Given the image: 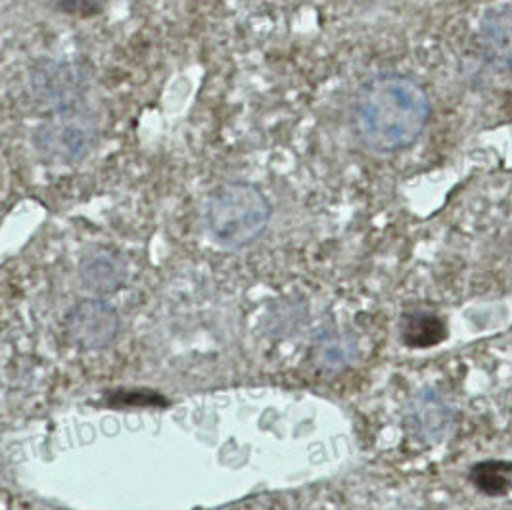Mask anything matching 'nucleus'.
Here are the masks:
<instances>
[{
    "mask_svg": "<svg viewBox=\"0 0 512 510\" xmlns=\"http://www.w3.org/2000/svg\"><path fill=\"white\" fill-rule=\"evenodd\" d=\"M409 420L419 438L428 441L440 440L449 428V409L434 392L419 395L411 407Z\"/></svg>",
    "mask_w": 512,
    "mask_h": 510,
    "instance_id": "6e6552de",
    "label": "nucleus"
},
{
    "mask_svg": "<svg viewBox=\"0 0 512 510\" xmlns=\"http://www.w3.org/2000/svg\"><path fill=\"white\" fill-rule=\"evenodd\" d=\"M480 47L497 70H512V4L488 12L480 24Z\"/></svg>",
    "mask_w": 512,
    "mask_h": 510,
    "instance_id": "0eeeda50",
    "label": "nucleus"
},
{
    "mask_svg": "<svg viewBox=\"0 0 512 510\" xmlns=\"http://www.w3.org/2000/svg\"><path fill=\"white\" fill-rule=\"evenodd\" d=\"M348 359H351V348H348V342L330 340V344L326 346L325 355H323V361H325L326 365L340 367Z\"/></svg>",
    "mask_w": 512,
    "mask_h": 510,
    "instance_id": "9b49d317",
    "label": "nucleus"
},
{
    "mask_svg": "<svg viewBox=\"0 0 512 510\" xmlns=\"http://www.w3.org/2000/svg\"><path fill=\"white\" fill-rule=\"evenodd\" d=\"M98 139V121L91 110L77 106L54 112L33 137L35 150L52 163H77L93 152Z\"/></svg>",
    "mask_w": 512,
    "mask_h": 510,
    "instance_id": "7ed1b4c3",
    "label": "nucleus"
},
{
    "mask_svg": "<svg viewBox=\"0 0 512 510\" xmlns=\"http://www.w3.org/2000/svg\"><path fill=\"white\" fill-rule=\"evenodd\" d=\"M89 89V73L77 62L47 60L31 71V93L52 114L81 106Z\"/></svg>",
    "mask_w": 512,
    "mask_h": 510,
    "instance_id": "20e7f679",
    "label": "nucleus"
},
{
    "mask_svg": "<svg viewBox=\"0 0 512 510\" xmlns=\"http://www.w3.org/2000/svg\"><path fill=\"white\" fill-rule=\"evenodd\" d=\"M66 326L77 348L98 351L116 342L121 321L114 305L102 300H83L71 309Z\"/></svg>",
    "mask_w": 512,
    "mask_h": 510,
    "instance_id": "39448f33",
    "label": "nucleus"
},
{
    "mask_svg": "<svg viewBox=\"0 0 512 510\" xmlns=\"http://www.w3.org/2000/svg\"><path fill=\"white\" fill-rule=\"evenodd\" d=\"M430 119V98L401 73H380L361 85L353 100V127L363 146L396 154L419 140Z\"/></svg>",
    "mask_w": 512,
    "mask_h": 510,
    "instance_id": "f257e3e1",
    "label": "nucleus"
},
{
    "mask_svg": "<svg viewBox=\"0 0 512 510\" xmlns=\"http://www.w3.org/2000/svg\"><path fill=\"white\" fill-rule=\"evenodd\" d=\"M79 277L93 294H112L127 279L125 259L110 248H94L83 255L79 263Z\"/></svg>",
    "mask_w": 512,
    "mask_h": 510,
    "instance_id": "423d86ee",
    "label": "nucleus"
},
{
    "mask_svg": "<svg viewBox=\"0 0 512 510\" xmlns=\"http://www.w3.org/2000/svg\"><path fill=\"white\" fill-rule=\"evenodd\" d=\"M445 336L447 328L442 319L432 313L415 311L403 317L401 338L409 348H432L443 342Z\"/></svg>",
    "mask_w": 512,
    "mask_h": 510,
    "instance_id": "1a4fd4ad",
    "label": "nucleus"
},
{
    "mask_svg": "<svg viewBox=\"0 0 512 510\" xmlns=\"http://www.w3.org/2000/svg\"><path fill=\"white\" fill-rule=\"evenodd\" d=\"M271 215V204L256 185L234 181L211 192L204 221L217 246L242 250L252 246L267 231Z\"/></svg>",
    "mask_w": 512,
    "mask_h": 510,
    "instance_id": "f03ea898",
    "label": "nucleus"
},
{
    "mask_svg": "<svg viewBox=\"0 0 512 510\" xmlns=\"http://www.w3.org/2000/svg\"><path fill=\"white\" fill-rule=\"evenodd\" d=\"M470 480L486 495L491 497L507 495L512 489V463L488 461V463L476 464L470 472Z\"/></svg>",
    "mask_w": 512,
    "mask_h": 510,
    "instance_id": "9d476101",
    "label": "nucleus"
}]
</instances>
